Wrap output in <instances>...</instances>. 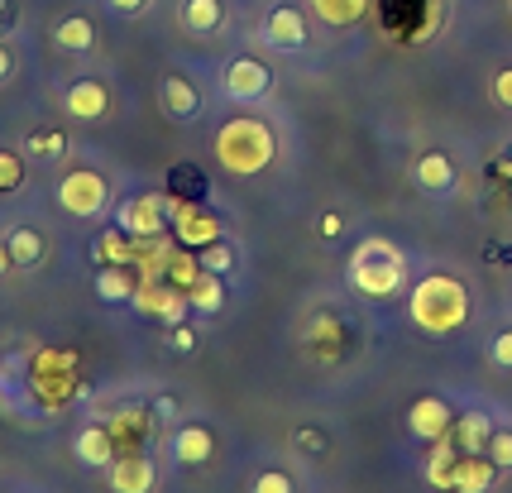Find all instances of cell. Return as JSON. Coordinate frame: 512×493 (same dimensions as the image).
I'll return each instance as SVG.
<instances>
[{
	"label": "cell",
	"instance_id": "cell-17",
	"mask_svg": "<svg viewBox=\"0 0 512 493\" xmlns=\"http://www.w3.org/2000/svg\"><path fill=\"white\" fill-rule=\"evenodd\" d=\"M498 474H503V470L493 465L489 455H465V450H460L441 489H446V493H489L493 484H498Z\"/></svg>",
	"mask_w": 512,
	"mask_h": 493
},
{
	"label": "cell",
	"instance_id": "cell-28",
	"mask_svg": "<svg viewBox=\"0 0 512 493\" xmlns=\"http://www.w3.org/2000/svg\"><path fill=\"white\" fill-rule=\"evenodd\" d=\"M197 264L206 273H216V278H230L235 273V245L221 235V240H211L206 249H197Z\"/></svg>",
	"mask_w": 512,
	"mask_h": 493
},
{
	"label": "cell",
	"instance_id": "cell-6",
	"mask_svg": "<svg viewBox=\"0 0 512 493\" xmlns=\"http://www.w3.org/2000/svg\"><path fill=\"white\" fill-rule=\"evenodd\" d=\"M158 111L168 115L173 125H197L206 115V87L201 77H192L187 68H168L158 77Z\"/></svg>",
	"mask_w": 512,
	"mask_h": 493
},
{
	"label": "cell",
	"instance_id": "cell-3",
	"mask_svg": "<svg viewBox=\"0 0 512 493\" xmlns=\"http://www.w3.org/2000/svg\"><path fill=\"white\" fill-rule=\"evenodd\" d=\"M53 202L67 221H106L115 211V178L101 163H72L53 182Z\"/></svg>",
	"mask_w": 512,
	"mask_h": 493
},
{
	"label": "cell",
	"instance_id": "cell-24",
	"mask_svg": "<svg viewBox=\"0 0 512 493\" xmlns=\"http://www.w3.org/2000/svg\"><path fill=\"white\" fill-rule=\"evenodd\" d=\"M187 307H192L197 316H221L225 312V278L201 269V278L187 288Z\"/></svg>",
	"mask_w": 512,
	"mask_h": 493
},
{
	"label": "cell",
	"instance_id": "cell-2",
	"mask_svg": "<svg viewBox=\"0 0 512 493\" xmlns=\"http://www.w3.org/2000/svg\"><path fill=\"white\" fill-rule=\"evenodd\" d=\"M402 283H407V254L383 235L359 240L355 254H350V288L369 302H388Z\"/></svg>",
	"mask_w": 512,
	"mask_h": 493
},
{
	"label": "cell",
	"instance_id": "cell-30",
	"mask_svg": "<svg viewBox=\"0 0 512 493\" xmlns=\"http://www.w3.org/2000/svg\"><path fill=\"white\" fill-rule=\"evenodd\" d=\"M484 455H489V460H493V465H498L503 474L512 470V426H493L489 450H484Z\"/></svg>",
	"mask_w": 512,
	"mask_h": 493
},
{
	"label": "cell",
	"instance_id": "cell-4",
	"mask_svg": "<svg viewBox=\"0 0 512 493\" xmlns=\"http://www.w3.org/2000/svg\"><path fill=\"white\" fill-rule=\"evenodd\" d=\"M469 316V292L460 278L450 273H426L422 283L412 288V321L422 326L426 336H450L460 331Z\"/></svg>",
	"mask_w": 512,
	"mask_h": 493
},
{
	"label": "cell",
	"instance_id": "cell-37",
	"mask_svg": "<svg viewBox=\"0 0 512 493\" xmlns=\"http://www.w3.org/2000/svg\"><path fill=\"white\" fill-rule=\"evenodd\" d=\"M168 345H173L178 355H192V350H197V331H192V326H173V336H168Z\"/></svg>",
	"mask_w": 512,
	"mask_h": 493
},
{
	"label": "cell",
	"instance_id": "cell-25",
	"mask_svg": "<svg viewBox=\"0 0 512 493\" xmlns=\"http://www.w3.org/2000/svg\"><path fill=\"white\" fill-rule=\"evenodd\" d=\"M307 10H312L321 24H331V29H350V24L364 20L369 0H307Z\"/></svg>",
	"mask_w": 512,
	"mask_h": 493
},
{
	"label": "cell",
	"instance_id": "cell-9",
	"mask_svg": "<svg viewBox=\"0 0 512 493\" xmlns=\"http://www.w3.org/2000/svg\"><path fill=\"white\" fill-rule=\"evenodd\" d=\"M259 39H264L273 53H302V48L312 44V15L302 10V5H273L264 20H259Z\"/></svg>",
	"mask_w": 512,
	"mask_h": 493
},
{
	"label": "cell",
	"instance_id": "cell-7",
	"mask_svg": "<svg viewBox=\"0 0 512 493\" xmlns=\"http://www.w3.org/2000/svg\"><path fill=\"white\" fill-rule=\"evenodd\" d=\"M58 106H63L72 120H82V125H106L115 115V96L96 72H82V77H72V82L58 87Z\"/></svg>",
	"mask_w": 512,
	"mask_h": 493
},
{
	"label": "cell",
	"instance_id": "cell-34",
	"mask_svg": "<svg viewBox=\"0 0 512 493\" xmlns=\"http://www.w3.org/2000/svg\"><path fill=\"white\" fill-rule=\"evenodd\" d=\"M15 72H20V53H15V44H10V39H0V87H5Z\"/></svg>",
	"mask_w": 512,
	"mask_h": 493
},
{
	"label": "cell",
	"instance_id": "cell-8",
	"mask_svg": "<svg viewBox=\"0 0 512 493\" xmlns=\"http://www.w3.org/2000/svg\"><path fill=\"white\" fill-rule=\"evenodd\" d=\"M268 91H273V68L254 53H235L221 68V96L235 106H259Z\"/></svg>",
	"mask_w": 512,
	"mask_h": 493
},
{
	"label": "cell",
	"instance_id": "cell-38",
	"mask_svg": "<svg viewBox=\"0 0 512 493\" xmlns=\"http://www.w3.org/2000/svg\"><path fill=\"white\" fill-rule=\"evenodd\" d=\"M321 235L335 240V235H340V216H321Z\"/></svg>",
	"mask_w": 512,
	"mask_h": 493
},
{
	"label": "cell",
	"instance_id": "cell-18",
	"mask_svg": "<svg viewBox=\"0 0 512 493\" xmlns=\"http://www.w3.org/2000/svg\"><path fill=\"white\" fill-rule=\"evenodd\" d=\"M48 34H53V48H58V53H72V58H91V53L101 48V29H96L91 15H58Z\"/></svg>",
	"mask_w": 512,
	"mask_h": 493
},
{
	"label": "cell",
	"instance_id": "cell-39",
	"mask_svg": "<svg viewBox=\"0 0 512 493\" xmlns=\"http://www.w3.org/2000/svg\"><path fill=\"white\" fill-rule=\"evenodd\" d=\"M10 269H15V264H10V249H5V235H0V278H5Z\"/></svg>",
	"mask_w": 512,
	"mask_h": 493
},
{
	"label": "cell",
	"instance_id": "cell-5",
	"mask_svg": "<svg viewBox=\"0 0 512 493\" xmlns=\"http://www.w3.org/2000/svg\"><path fill=\"white\" fill-rule=\"evenodd\" d=\"M111 221L130 235L134 245H158L168 235V225H173V202L163 192H154V187H144V192H130V197L115 202Z\"/></svg>",
	"mask_w": 512,
	"mask_h": 493
},
{
	"label": "cell",
	"instance_id": "cell-35",
	"mask_svg": "<svg viewBox=\"0 0 512 493\" xmlns=\"http://www.w3.org/2000/svg\"><path fill=\"white\" fill-rule=\"evenodd\" d=\"M20 29V0H0V39H10Z\"/></svg>",
	"mask_w": 512,
	"mask_h": 493
},
{
	"label": "cell",
	"instance_id": "cell-40",
	"mask_svg": "<svg viewBox=\"0 0 512 493\" xmlns=\"http://www.w3.org/2000/svg\"><path fill=\"white\" fill-rule=\"evenodd\" d=\"M24 493H29V489H24Z\"/></svg>",
	"mask_w": 512,
	"mask_h": 493
},
{
	"label": "cell",
	"instance_id": "cell-23",
	"mask_svg": "<svg viewBox=\"0 0 512 493\" xmlns=\"http://www.w3.org/2000/svg\"><path fill=\"white\" fill-rule=\"evenodd\" d=\"M493 417H484V412H465L460 422L450 426V441L465 450V455H484L489 450V436H493Z\"/></svg>",
	"mask_w": 512,
	"mask_h": 493
},
{
	"label": "cell",
	"instance_id": "cell-36",
	"mask_svg": "<svg viewBox=\"0 0 512 493\" xmlns=\"http://www.w3.org/2000/svg\"><path fill=\"white\" fill-rule=\"evenodd\" d=\"M489 359L498 364V369H512V331H503V336H493Z\"/></svg>",
	"mask_w": 512,
	"mask_h": 493
},
{
	"label": "cell",
	"instance_id": "cell-27",
	"mask_svg": "<svg viewBox=\"0 0 512 493\" xmlns=\"http://www.w3.org/2000/svg\"><path fill=\"white\" fill-rule=\"evenodd\" d=\"M29 182V158L15 144H0V197H15Z\"/></svg>",
	"mask_w": 512,
	"mask_h": 493
},
{
	"label": "cell",
	"instance_id": "cell-31",
	"mask_svg": "<svg viewBox=\"0 0 512 493\" xmlns=\"http://www.w3.org/2000/svg\"><path fill=\"white\" fill-rule=\"evenodd\" d=\"M149 417H154V422H163V426H178L182 422V403H178V398H168V393H158L154 403H149Z\"/></svg>",
	"mask_w": 512,
	"mask_h": 493
},
{
	"label": "cell",
	"instance_id": "cell-14",
	"mask_svg": "<svg viewBox=\"0 0 512 493\" xmlns=\"http://www.w3.org/2000/svg\"><path fill=\"white\" fill-rule=\"evenodd\" d=\"M72 455H77V465H82V470H101V474H106V465L120 455L115 426L111 422H87L77 436H72Z\"/></svg>",
	"mask_w": 512,
	"mask_h": 493
},
{
	"label": "cell",
	"instance_id": "cell-29",
	"mask_svg": "<svg viewBox=\"0 0 512 493\" xmlns=\"http://www.w3.org/2000/svg\"><path fill=\"white\" fill-rule=\"evenodd\" d=\"M249 493H297V479L288 470H259L249 479Z\"/></svg>",
	"mask_w": 512,
	"mask_h": 493
},
{
	"label": "cell",
	"instance_id": "cell-11",
	"mask_svg": "<svg viewBox=\"0 0 512 493\" xmlns=\"http://www.w3.org/2000/svg\"><path fill=\"white\" fill-rule=\"evenodd\" d=\"M173 235L182 249H206L211 240H221V216L201 202H173Z\"/></svg>",
	"mask_w": 512,
	"mask_h": 493
},
{
	"label": "cell",
	"instance_id": "cell-26",
	"mask_svg": "<svg viewBox=\"0 0 512 493\" xmlns=\"http://www.w3.org/2000/svg\"><path fill=\"white\" fill-rule=\"evenodd\" d=\"M134 240L130 235H125V230H120V225H106V230H101V235H96V245H91V254H96V259H101V264H130L134 259Z\"/></svg>",
	"mask_w": 512,
	"mask_h": 493
},
{
	"label": "cell",
	"instance_id": "cell-22",
	"mask_svg": "<svg viewBox=\"0 0 512 493\" xmlns=\"http://www.w3.org/2000/svg\"><path fill=\"white\" fill-rule=\"evenodd\" d=\"M134 307H139V312H149V316H158V321H168V326L192 312V307H187V292H178V288H154V283H139Z\"/></svg>",
	"mask_w": 512,
	"mask_h": 493
},
{
	"label": "cell",
	"instance_id": "cell-13",
	"mask_svg": "<svg viewBox=\"0 0 512 493\" xmlns=\"http://www.w3.org/2000/svg\"><path fill=\"white\" fill-rule=\"evenodd\" d=\"M168 460L173 465H182V470H197V465H206L211 455H216V436H211V426L206 422H178L173 431H168Z\"/></svg>",
	"mask_w": 512,
	"mask_h": 493
},
{
	"label": "cell",
	"instance_id": "cell-1",
	"mask_svg": "<svg viewBox=\"0 0 512 493\" xmlns=\"http://www.w3.org/2000/svg\"><path fill=\"white\" fill-rule=\"evenodd\" d=\"M211 154H216V163H221L230 178H259L278 158V135H273L268 120H259V115H249V111H235L230 120L216 125Z\"/></svg>",
	"mask_w": 512,
	"mask_h": 493
},
{
	"label": "cell",
	"instance_id": "cell-33",
	"mask_svg": "<svg viewBox=\"0 0 512 493\" xmlns=\"http://www.w3.org/2000/svg\"><path fill=\"white\" fill-rule=\"evenodd\" d=\"M149 5H154V0H106V10L120 15V20H139V15H149Z\"/></svg>",
	"mask_w": 512,
	"mask_h": 493
},
{
	"label": "cell",
	"instance_id": "cell-32",
	"mask_svg": "<svg viewBox=\"0 0 512 493\" xmlns=\"http://www.w3.org/2000/svg\"><path fill=\"white\" fill-rule=\"evenodd\" d=\"M489 96H493V106H503V111H512V68H498V72H493Z\"/></svg>",
	"mask_w": 512,
	"mask_h": 493
},
{
	"label": "cell",
	"instance_id": "cell-19",
	"mask_svg": "<svg viewBox=\"0 0 512 493\" xmlns=\"http://www.w3.org/2000/svg\"><path fill=\"white\" fill-rule=\"evenodd\" d=\"M20 149L29 163H63L72 154V139L58 130V125H29L20 135Z\"/></svg>",
	"mask_w": 512,
	"mask_h": 493
},
{
	"label": "cell",
	"instance_id": "cell-12",
	"mask_svg": "<svg viewBox=\"0 0 512 493\" xmlns=\"http://www.w3.org/2000/svg\"><path fill=\"white\" fill-rule=\"evenodd\" d=\"M0 235H5V249H10V264L20 273H34L48 259V230L39 221H5Z\"/></svg>",
	"mask_w": 512,
	"mask_h": 493
},
{
	"label": "cell",
	"instance_id": "cell-16",
	"mask_svg": "<svg viewBox=\"0 0 512 493\" xmlns=\"http://www.w3.org/2000/svg\"><path fill=\"white\" fill-rule=\"evenodd\" d=\"M455 182H460V168H455V158H450L446 149L417 154V163H412V187H417V192L446 197V192H455Z\"/></svg>",
	"mask_w": 512,
	"mask_h": 493
},
{
	"label": "cell",
	"instance_id": "cell-20",
	"mask_svg": "<svg viewBox=\"0 0 512 493\" xmlns=\"http://www.w3.org/2000/svg\"><path fill=\"white\" fill-rule=\"evenodd\" d=\"M91 283H96V297L106 307H125V302L139 297V278H134L130 264H101V269L91 273Z\"/></svg>",
	"mask_w": 512,
	"mask_h": 493
},
{
	"label": "cell",
	"instance_id": "cell-10",
	"mask_svg": "<svg viewBox=\"0 0 512 493\" xmlns=\"http://www.w3.org/2000/svg\"><path fill=\"white\" fill-rule=\"evenodd\" d=\"M111 493H154L158 489V460L154 450H120L106 465Z\"/></svg>",
	"mask_w": 512,
	"mask_h": 493
},
{
	"label": "cell",
	"instance_id": "cell-15",
	"mask_svg": "<svg viewBox=\"0 0 512 493\" xmlns=\"http://www.w3.org/2000/svg\"><path fill=\"white\" fill-rule=\"evenodd\" d=\"M450 426H455V407H450L441 393H422L417 403L407 407V431H412L417 441H426V446L441 441Z\"/></svg>",
	"mask_w": 512,
	"mask_h": 493
},
{
	"label": "cell",
	"instance_id": "cell-21",
	"mask_svg": "<svg viewBox=\"0 0 512 493\" xmlns=\"http://www.w3.org/2000/svg\"><path fill=\"white\" fill-rule=\"evenodd\" d=\"M178 24L187 34H197V39H216L225 29V0H182Z\"/></svg>",
	"mask_w": 512,
	"mask_h": 493
}]
</instances>
